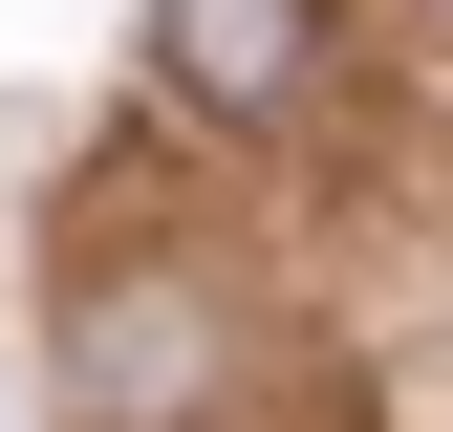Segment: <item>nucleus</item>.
Returning a JSON list of instances; mask_svg holds the SVG:
<instances>
[{
    "instance_id": "1",
    "label": "nucleus",
    "mask_w": 453,
    "mask_h": 432,
    "mask_svg": "<svg viewBox=\"0 0 453 432\" xmlns=\"http://www.w3.org/2000/svg\"><path fill=\"white\" fill-rule=\"evenodd\" d=\"M195 367H216V324H195L173 282H108V303L65 324V390H87L108 432H151V411H195Z\"/></svg>"
},
{
    "instance_id": "2",
    "label": "nucleus",
    "mask_w": 453,
    "mask_h": 432,
    "mask_svg": "<svg viewBox=\"0 0 453 432\" xmlns=\"http://www.w3.org/2000/svg\"><path fill=\"white\" fill-rule=\"evenodd\" d=\"M324 43V0H151V66H173L195 108H280Z\"/></svg>"
}]
</instances>
